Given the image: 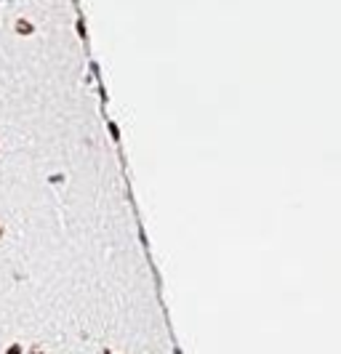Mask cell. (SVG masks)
I'll return each mask as SVG.
<instances>
[{"instance_id": "4", "label": "cell", "mask_w": 341, "mask_h": 354, "mask_svg": "<svg viewBox=\"0 0 341 354\" xmlns=\"http://www.w3.org/2000/svg\"><path fill=\"white\" fill-rule=\"evenodd\" d=\"M0 237H3V227H0Z\"/></svg>"}, {"instance_id": "3", "label": "cell", "mask_w": 341, "mask_h": 354, "mask_svg": "<svg viewBox=\"0 0 341 354\" xmlns=\"http://www.w3.org/2000/svg\"><path fill=\"white\" fill-rule=\"evenodd\" d=\"M29 354H43V352H40V346H32V352H29Z\"/></svg>"}, {"instance_id": "1", "label": "cell", "mask_w": 341, "mask_h": 354, "mask_svg": "<svg viewBox=\"0 0 341 354\" xmlns=\"http://www.w3.org/2000/svg\"><path fill=\"white\" fill-rule=\"evenodd\" d=\"M16 29H19L21 35H29V32H32V27H29L27 21H16Z\"/></svg>"}, {"instance_id": "5", "label": "cell", "mask_w": 341, "mask_h": 354, "mask_svg": "<svg viewBox=\"0 0 341 354\" xmlns=\"http://www.w3.org/2000/svg\"><path fill=\"white\" fill-rule=\"evenodd\" d=\"M104 354H110V352H104Z\"/></svg>"}, {"instance_id": "2", "label": "cell", "mask_w": 341, "mask_h": 354, "mask_svg": "<svg viewBox=\"0 0 341 354\" xmlns=\"http://www.w3.org/2000/svg\"><path fill=\"white\" fill-rule=\"evenodd\" d=\"M19 352H21V346H19V344H13V346H11V349L5 352V354H19Z\"/></svg>"}]
</instances>
